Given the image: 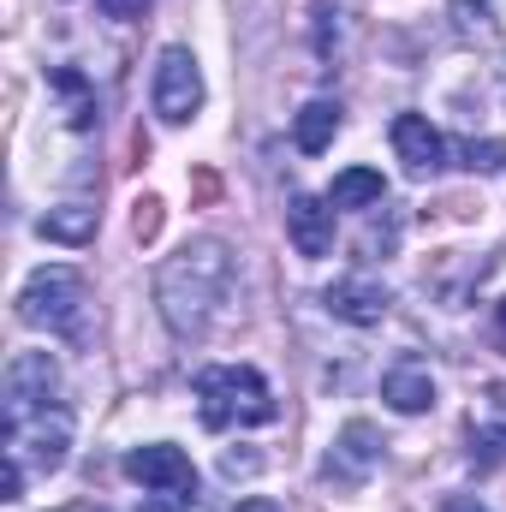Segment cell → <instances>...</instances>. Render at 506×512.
Masks as SVG:
<instances>
[{
	"label": "cell",
	"mask_w": 506,
	"mask_h": 512,
	"mask_svg": "<svg viewBox=\"0 0 506 512\" xmlns=\"http://www.w3.org/2000/svg\"><path fill=\"white\" fill-rule=\"evenodd\" d=\"M501 447H506V429H501V423L471 429V465H477V471H495V465H501Z\"/></svg>",
	"instance_id": "cell-17"
},
{
	"label": "cell",
	"mask_w": 506,
	"mask_h": 512,
	"mask_svg": "<svg viewBox=\"0 0 506 512\" xmlns=\"http://www.w3.org/2000/svg\"><path fill=\"white\" fill-rule=\"evenodd\" d=\"M149 102H155V114L167 120V126H185V120H197V108H203V72H197V54L191 48H161L155 54V78H149Z\"/></svg>",
	"instance_id": "cell-5"
},
{
	"label": "cell",
	"mask_w": 506,
	"mask_h": 512,
	"mask_svg": "<svg viewBox=\"0 0 506 512\" xmlns=\"http://www.w3.org/2000/svg\"><path fill=\"white\" fill-rule=\"evenodd\" d=\"M72 512H90V507H72Z\"/></svg>",
	"instance_id": "cell-26"
},
{
	"label": "cell",
	"mask_w": 506,
	"mask_h": 512,
	"mask_svg": "<svg viewBox=\"0 0 506 512\" xmlns=\"http://www.w3.org/2000/svg\"><path fill=\"white\" fill-rule=\"evenodd\" d=\"M495 328H501V346H506V298L495 304Z\"/></svg>",
	"instance_id": "cell-25"
},
{
	"label": "cell",
	"mask_w": 506,
	"mask_h": 512,
	"mask_svg": "<svg viewBox=\"0 0 506 512\" xmlns=\"http://www.w3.org/2000/svg\"><path fill=\"white\" fill-rule=\"evenodd\" d=\"M36 227H42V239H54V245H84V239H96V203H60V209H48Z\"/></svg>",
	"instance_id": "cell-15"
},
{
	"label": "cell",
	"mask_w": 506,
	"mask_h": 512,
	"mask_svg": "<svg viewBox=\"0 0 506 512\" xmlns=\"http://www.w3.org/2000/svg\"><path fill=\"white\" fill-rule=\"evenodd\" d=\"M322 304H328V316L334 322H352V328H376L381 316H387V286L370 280V274H346V280H334L328 292H322Z\"/></svg>",
	"instance_id": "cell-8"
},
{
	"label": "cell",
	"mask_w": 506,
	"mask_h": 512,
	"mask_svg": "<svg viewBox=\"0 0 506 512\" xmlns=\"http://www.w3.org/2000/svg\"><path fill=\"white\" fill-rule=\"evenodd\" d=\"M48 405H60V364H54V352H18L6 364V423L30 417V411H48Z\"/></svg>",
	"instance_id": "cell-6"
},
{
	"label": "cell",
	"mask_w": 506,
	"mask_h": 512,
	"mask_svg": "<svg viewBox=\"0 0 506 512\" xmlns=\"http://www.w3.org/2000/svg\"><path fill=\"white\" fill-rule=\"evenodd\" d=\"M227 298H233V251L221 239H191L179 256H167L161 274H155L161 322L179 340H203Z\"/></svg>",
	"instance_id": "cell-1"
},
{
	"label": "cell",
	"mask_w": 506,
	"mask_h": 512,
	"mask_svg": "<svg viewBox=\"0 0 506 512\" xmlns=\"http://www.w3.org/2000/svg\"><path fill=\"white\" fill-rule=\"evenodd\" d=\"M221 471L227 477H251V471H262V459L256 453H221Z\"/></svg>",
	"instance_id": "cell-20"
},
{
	"label": "cell",
	"mask_w": 506,
	"mask_h": 512,
	"mask_svg": "<svg viewBox=\"0 0 506 512\" xmlns=\"http://www.w3.org/2000/svg\"><path fill=\"white\" fill-rule=\"evenodd\" d=\"M197 411L209 429H256L274 423V393L251 364H221L197 376Z\"/></svg>",
	"instance_id": "cell-2"
},
{
	"label": "cell",
	"mask_w": 506,
	"mask_h": 512,
	"mask_svg": "<svg viewBox=\"0 0 506 512\" xmlns=\"http://www.w3.org/2000/svg\"><path fill=\"white\" fill-rule=\"evenodd\" d=\"M334 137H340V102H304V108L292 114V143H298L304 155H322Z\"/></svg>",
	"instance_id": "cell-13"
},
{
	"label": "cell",
	"mask_w": 506,
	"mask_h": 512,
	"mask_svg": "<svg viewBox=\"0 0 506 512\" xmlns=\"http://www.w3.org/2000/svg\"><path fill=\"white\" fill-rule=\"evenodd\" d=\"M155 227H161V203L143 197V203H137V239H155Z\"/></svg>",
	"instance_id": "cell-19"
},
{
	"label": "cell",
	"mask_w": 506,
	"mask_h": 512,
	"mask_svg": "<svg viewBox=\"0 0 506 512\" xmlns=\"http://www.w3.org/2000/svg\"><path fill=\"white\" fill-rule=\"evenodd\" d=\"M0 495H6V501H18V495H24V465H18L12 453H6V483H0Z\"/></svg>",
	"instance_id": "cell-22"
},
{
	"label": "cell",
	"mask_w": 506,
	"mask_h": 512,
	"mask_svg": "<svg viewBox=\"0 0 506 512\" xmlns=\"http://www.w3.org/2000/svg\"><path fill=\"white\" fill-rule=\"evenodd\" d=\"M387 137H393V155L405 161V173L429 179V173H441V167H447V143H441V131L429 126L423 114H399Z\"/></svg>",
	"instance_id": "cell-11"
},
{
	"label": "cell",
	"mask_w": 506,
	"mask_h": 512,
	"mask_svg": "<svg viewBox=\"0 0 506 512\" xmlns=\"http://www.w3.org/2000/svg\"><path fill=\"white\" fill-rule=\"evenodd\" d=\"M501 161H506V143H495V137L489 143H465V167L471 173H495Z\"/></svg>",
	"instance_id": "cell-18"
},
{
	"label": "cell",
	"mask_w": 506,
	"mask_h": 512,
	"mask_svg": "<svg viewBox=\"0 0 506 512\" xmlns=\"http://www.w3.org/2000/svg\"><path fill=\"white\" fill-rule=\"evenodd\" d=\"M453 12H459V36H477V42H495V36H501L489 0H453Z\"/></svg>",
	"instance_id": "cell-16"
},
{
	"label": "cell",
	"mask_w": 506,
	"mask_h": 512,
	"mask_svg": "<svg viewBox=\"0 0 506 512\" xmlns=\"http://www.w3.org/2000/svg\"><path fill=\"white\" fill-rule=\"evenodd\" d=\"M376 459H381L376 429H370V423H346L340 441H334V453H328V465H322V477L340 483V489H358V483L376 471Z\"/></svg>",
	"instance_id": "cell-9"
},
{
	"label": "cell",
	"mask_w": 506,
	"mask_h": 512,
	"mask_svg": "<svg viewBox=\"0 0 506 512\" xmlns=\"http://www.w3.org/2000/svg\"><path fill=\"white\" fill-rule=\"evenodd\" d=\"M381 197H387V179H381L376 167H346L328 185V203L334 209H381Z\"/></svg>",
	"instance_id": "cell-14"
},
{
	"label": "cell",
	"mask_w": 506,
	"mask_h": 512,
	"mask_svg": "<svg viewBox=\"0 0 506 512\" xmlns=\"http://www.w3.org/2000/svg\"><path fill=\"white\" fill-rule=\"evenodd\" d=\"M286 233H292V245L298 256H328L334 251V203L328 197H310V191H292V203H286Z\"/></svg>",
	"instance_id": "cell-10"
},
{
	"label": "cell",
	"mask_w": 506,
	"mask_h": 512,
	"mask_svg": "<svg viewBox=\"0 0 506 512\" xmlns=\"http://www.w3.org/2000/svg\"><path fill=\"white\" fill-rule=\"evenodd\" d=\"M84 274L66 268V262H48L36 268L24 286H18V322L24 328H48V334H78L84 328Z\"/></svg>",
	"instance_id": "cell-3"
},
{
	"label": "cell",
	"mask_w": 506,
	"mask_h": 512,
	"mask_svg": "<svg viewBox=\"0 0 506 512\" xmlns=\"http://www.w3.org/2000/svg\"><path fill=\"white\" fill-rule=\"evenodd\" d=\"M96 6H102L108 18H143V12H149V0H96Z\"/></svg>",
	"instance_id": "cell-21"
},
{
	"label": "cell",
	"mask_w": 506,
	"mask_h": 512,
	"mask_svg": "<svg viewBox=\"0 0 506 512\" xmlns=\"http://www.w3.org/2000/svg\"><path fill=\"white\" fill-rule=\"evenodd\" d=\"M381 399H387L399 417H423V411L435 405V376H429L417 358H399V364H387V376H381Z\"/></svg>",
	"instance_id": "cell-12"
},
{
	"label": "cell",
	"mask_w": 506,
	"mask_h": 512,
	"mask_svg": "<svg viewBox=\"0 0 506 512\" xmlns=\"http://www.w3.org/2000/svg\"><path fill=\"white\" fill-rule=\"evenodd\" d=\"M441 512H489L477 495H453V501H441Z\"/></svg>",
	"instance_id": "cell-23"
},
{
	"label": "cell",
	"mask_w": 506,
	"mask_h": 512,
	"mask_svg": "<svg viewBox=\"0 0 506 512\" xmlns=\"http://www.w3.org/2000/svg\"><path fill=\"white\" fill-rule=\"evenodd\" d=\"M126 477L155 489V495H173V501H197V465L167 447V441H149V447H131L126 453Z\"/></svg>",
	"instance_id": "cell-7"
},
{
	"label": "cell",
	"mask_w": 506,
	"mask_h": 512,
	"mask_svg": "<svg viewBox=\"0 0 506 512\" xmlns=\"http://www.w3.org/2000/svg\"><path fill=\"white\" fill-rule=\"evenodd\" d=\"M233 512H280V507H274V501H262V495H251V501H239Z\"/></svg>",
	"instance_id": "cell-24"
},
{
	"label": "cell",
	"mask_w": 506,
	"mask_h": 512,
	"mask_svg": "<svg viewBox=\"0 0 506 512\" xmlns=\"http://www.w3.org/2000/svg\"><path fill=\"white\" fill-rule=\"evenodd\" d=\"M0 429H6V453H12L24 471H60V465H66V447H72V417H66V405L12 417V423H0Z\"/></svg>",
	"instance_id": "cell-4"
}]
</instances>
